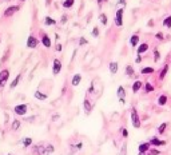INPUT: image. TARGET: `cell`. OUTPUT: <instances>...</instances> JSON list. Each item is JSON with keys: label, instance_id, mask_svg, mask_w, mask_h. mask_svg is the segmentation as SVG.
I'll use <instances>...</instances> for the list:
<instances>
[{"label": "cell", "instance_id": "40", "mask_svg": "<svg viewBox=\"0 0 171 155\" xmlns=\"http://www.w3.org/2000/svg\"><path fill=\"white\" fill-rule=\"evenodd\" d=\"M155 36H156V39H163V34H162V32H158Z\"/></svg>", "mask_w": 171, "mask_h": 155}, {"label": "cell", "instance_id": "47", "mask_svg": "<svg viewBox=\"0 0 171 155\" xmlns=\"http://www.w3.org/2000/svg\"><path fill=\"white\" fill-rule=\"evenodd\" d=\"M99 3H103V2H107V0H98Z\"/></svg>", "mask_w": 171, "mask_h": 155}, {"label": "cell", "instance_id": "34", "mask_svg": "<svg viewBox=\"0 0 171 155\" xmlns=\"http://www.w3.org/2000/svg\"><path fill=\"white\" fill-rule=\"evenodd\" d=\"M92 36H94V38L99 36V28H98V27H94V28H92Z\"/></svg>", "mask_w": 171, "mask_h": 155}, {"label": "cell", "instance_id": "33", "mask_svg": "<svg viewBox=\"0 0 171 155\" xmlns=\"http://www.w3.org/2000/svg\"><path fill=\"white\" fill-rule=\"evenodd\" d=\"M126 74H127V75H130V76H131V75H134V68L131 67V65H127V67H126Z\"/></svg>", "mask_w": 171, "mask_h": 155}, {"label": "cell", "instance_id": "5", "mask_svg": "<svg viewBox=\"0 0 171 155\" xmlns=\"http://www.w3.org/2000/svg\"><path fill=\"white\" fill-rule=\"evenodd\" d=\"M62 70V62L59 59H54V64H52V74L58 75Z\"/></svg>", "mask_w": 171, "mask_h": 155}, {"label": "cell", "instance_id": "49", "mask_svg": "<svg viewBox=\"0 0 171 155\" xmlns=\"http://www.w3.org/2000/svg\"><path fill=\"white\" fill-rule=\"evenodd\" d=\"M147 155H151V154H147Z\"/></svg>", "mask_w": 171, "mask_h": 155}, {"label": "cell", "instance_id": "38", "mask_svg": "<svg viewBox=\"0 0 171 155\" xmlns=\"http://www.w3.org/2000/svg\"><path fill=\"white\" fill-rule=\"evenodd\" d=\"M120 131H122V134H123L124 138H127V136H128V131H127L126 128H120Z\"/></svg>", "mask_w": 171, "mask_h": 155}, {"label": "cell", "instance_id": "8", "mask_svg": "<svg viewBox=\"0 0 171 155\" xmlns=\"http://www.w3.org/2000/svg\"><path fill=\"white\" fill-rule=\"evenodd\" d=\"M116 94H118V98H119L120 103H124V98H126V91H124L123 86H119V87H118V91H116Z\"/></svg>", "mask_w": 171, "mask_h": 155}, {"label": "cell", "instance_id": "11", "mask_svg": "<svg viewBox=\"0 0 171 155\" xmlns=\"http://www.w3.org/2000/svg\"><path fill=\"white\" fill-rule=\"evenodd\" d=\"M19 11V7L17 5H12V7H8L5 11H4V15L5 16H11V15H14V14H16Z\"/></svg>", "mask_w": 171, "mask_h": 155}, {"label": "cell", "instance_id": "7", "mask_svg": "<svg viewBox=\"0 0 171 155\" xmlns=\"http://www.w3.org/2000/svg\"><path fill=\"white\" fill-rule=\"evenodd\" d=\"M38 39L33 36V35H30L28 36V39H27V47L28 48H36L38 47Z\"/></svg>", "mask_w": 171, "mask_h": 155}, {"label": "cell", "instance_id": "42", "mask_svg": "<svg viewBox=\"0 0 171 155\" xmlns=\"http://www.w3.org/2000/svg\"><path fill=\"white\" fill-rule=\"evenodd\" d=\"M124 152H126V145H123V148H122V155H124Z\"/></svg>", "mask_w": 171, "mask_h": 155}, {"label": "cell", "instance_id": "39", "mask_svg": "<svg viewBox=\"0 0 171 155\" xmlns=\"http://www.w3.org/2000/svg\"><path fill=\"white\" fill-rule=\"evenodd\" d=\"M88 92H90V94H92V92H94V82H92V83H91V84H90V88H88Z\"/></svg>", "mask_w": 171, "mask_h": 155}, {"label": "cell", "instance_id": "43", "mask_svg": "<svg viewBox=\"0 0 171 155\" xmlns=\"http://www.w3.org/2000/svg\"><path fill=\"white\" fill-rule=\"evenodd\" d=\"M119 4H122V5H126V0H119Z\"/></svg>", "mask_w": 171, "mask_h": 155}, {"label": "cell", "instance_id": "19", "mask_svg": "<svg viewBox=\"0 0 171 155\" xmlns=\"http://www.w3.org/2000/svg\"><path fill=\"white\" fill-rule=\"evenodd\" d=\"M147 50H149V44H147V43H142L140 46L138 47V55H140V53L146 52Z\"/></svg>", "mask_w": 171, "mask_h": 155}, {"label": "cell", "instance_id": "13", "mask_svg": "<svg viewBox=\"0 0 171 155\" xmlns=\"http://www.w3.org/2000/svg\"><path fill=\"white\" fill-rule=\"evenodd\" d=\"M80 80H82V75H80V74H75V75L72 76L71 84H72L74 87H76V86H79V83H80Z\"/></svg>", "mask_w": 171, "mask_h": 155}, {"label": "cell", "instance_id": "25", "mask_svg": "<svg viewBox=\"0 0 171 155\" xmlns=\"http://www.w3.org/2000/svg\"><path fill=\"white\" fill-rule=\"evenodd\" d=\"M163 26H164L166 28H170V27H171V15L167 16V17L163 20Z\"/></svg>", "mask_w": 171, "mask_h": 155}, {"label": "cell", "instance_id": "37", "mask_svg": "<svg viewBox=\"0 0 171 155\" xmlns=\"http://www.w3.org/2000/svg\"><path fill=\"white\" fill-rule=\"evenodd\" d=\"M154 60H155V62L159 60V51H158V50H154Z\"/></svg>", "mask_w": 171, "mask_h": 155}, {"label": "cell", "instance_id": "12", "mask_svg": "<svg viewBox=\"0 0 171 155\" xmlns=\"http://www.w3.org/2000/svg\"><path fill=\"white\" fill-rule=\"evenodd\" d=\"M42 43H43V46H44L45 48H50V47H51V44H52L50 36H48V35H45V34L42 35Z\"/></svg>", "mask_w": 171, "mask_h": 155}, {"label": "cell", "instance_id": "16", "mask_svg": "<svg viewBox=\"0 0 171 155\" xmlns=\"http://www.w3.org/2000/svg\"><path fill=\"white\" fill-rule=\"evenodd\" d=\"M138 43H139V35H132V36L130 38L131 47H136V46H138Z\"/></svg>", "mask_w": 171, "mask_h": 155}, {"label": "cell", "instance_id": "24", "mask_svg": "<svg viewBox=\"0 0 171 155\" xmlns=\"http://www.w3.org/2000/svg\"><path fill=\"white\" fill-rule=\"evenodd\" d=\"M20 78H21V75L19 74V75H17L16 78H15V79H14V82L11 83V88H15V87H16V86L19 84V82H20Z\"/></svg>", "mask_w": 171, "mask_h": 155}, {"label": "cell", "instance_id": "14", "mask_svg": "<svg viewBox=\"0 0 171 155\" xmlns=\"http://www.w3.org/2000/svg\"><path fill=\"white\" fill-rule=\"evenodd\" d=\"M108 68H110V72H111V74H116L118 70H119V64H118L116 62H111Z\"/></svg>", "mask_w": 171, "mask_h": 155}, {"label": "cell", "instance_id": "28", "mask_svg": "<svg viewBox=\"0 0 171 155\" xmlns=\"http://www.w3.org/2000/svg\"><path fill=\"white\" fill-rule=\"evenodd\" d=\"M144 91H146V92H152V91H154V86L150 84V83H146V86H144Z\"/></svg>", "mask_w": 171, "mask_h": 155}, {"label": "cell", "instance_id": "50", "mask_svg": "<svg viewBox=\"0 0 171 155\" xmlns=\"http://www.w3.org/2000/svg\"><path fill=\"white\" fill-rule=\"evenodd\" d=\"M8 155H11V154H8Z\"/></svg>", "mask_w": 171, "mask_h": 155}, {"label": "cell", "instance_id": "45", "mask_svg": "<svg viewBox=\"0 0 171 155\" xmlns=\"http://www.w3.org/2000/svg\"><path fill=\"white\" fill-rule=\"evenodd\" d=\"M56 50H58V51H62V46H60V44H58V46H56Z\"/></svg>", "mask_w": 171, "mask_h": 155}, {"label": "cell", "instance_id": "20", "mask_svg": "<svg viewBox=\"0 0 171 155\" xmlns=\"http://www.w3.org/2000/svg\"><path fill=\"white\" fill-rule=\"evenodd\" d=\"M158 103L161 104V106H164V104L167 103V96H166V95H159V98H158Z\"/></svg>", "mask_w": 171, "mask_h": 155}, {"label": "cell", "instance_id": "6", "mask_svg": "<svg viewBox=\"0 0 171 155\" xmlns=\"http://www.w3.org/2000/svg\"><path fill=\"white\" fill-rule=\"evenodd\" d=\"M27 110H28L27 104H19V106H16V107L14 108V111H15V114H17V115H26V114H27Z\"/></svg>", "mask_w": 171, "mask_h": 155}, {"label": "cell", "instance_id": "1", "mask_svg": "<svg viewBox=\"0 0 171 155\" xmlns=\"http://www.w3.org/2000/svg\"><path fill=\"white\" fill-rule=\"evenodd\" d=\"M131 123L135 128H139L140 127V119H139V115H138V111L136 108L132 107L131 108Z\"/></svg>", "mask_w": 171, "mask_h": 155}, {"label": "cell", "instance_id": "18", "mask_svg": "<svg viewBox=\"0 0 171 155\" xmlns=\"http://www.w3.org/2000/svg\"><path fill=\"white\" fill-rule=\"evenodd\" d=\"M35 152L38 155H47V151H45V147L43 145H39L38 147H35Z\"/></svg>", "mask_w": 171, "mask_h": 155}, {"label": "cell", "instance_id": "22", "mask_svg": "<svg viewBox=\"0 0 171 155\" xmlns=\"http://www.w3.org/2000/svg\"><path fill=\"white\" fill-rule=\"evenodd\" d=\"M44 23H45V26H54V24H56V21H55L52 17L47 16V17L44 19Z\"/></svg>", "mask_w": 171, "mask_h": 155}, {"label": "cell", "instance_id": "27", "mask_svg": "<svg viewBox=\"0 0 171 155\" xmlns=\"http://www.w3.org/2000/svg\"><path fill=\"white\" fill-rule=\"evenodd\" d=\"M166 127H167V123H162L161 126L158 127V132H159V134H164V131H166Z\"/></svg>", "mask_w": 171, "mask_h": 155}, {"label": "cell", "instance_id": "30", "mask_svg": "<svg viewBox=\"0 0 171 155\" xmlns=\"http://www.w3.org/2000/svg\"><path fill=\"white\" fill-rule=\"evenodd\" d=\"M23 145H24V147H28L32 145V139L31 138H24L23 139Z\"/></svg>", "mask_w": 171, "mask_h": 155}, {"label": "cell", "instance_id": "46", "mask_svg": "<svg viewBox=\"0 0 171 155\" xmlns=\"http://www.w3.org/2000/svg\"><path fill=\"white\" fill-rule=\"evenodd\" d=\"M82 146H83L82 143H78V145H76V147H78V148H82Z\"/></svg>", "mask_w": 171, "mask_h": 155}, {"label": "cell", "instance_id": "10", "mask_svg": "<svg viewBox=\"0 0 171 155\" xmlns=\"http://www.w3.org/2000/svg\"><path fill=\"white\" fill-rule=\"evenodd\" d=\"M150 145L151 146H164L166 145V140H161L159 138H151L150 139Z\"/></svg>", "mask_w": 171, "mask_h": 155}, {"label": "cell", "instance_id": "35", "mask_svg": "<svg viewBox=\"0 0 171 155\" xmlns=\"http://www.w3.org/2000/svg\"><path fill=\"white\" fill-rule=\"evenodd\" d=\"M84 44H87V39L82 36L80 39H79V46H84Z\"/></svg>", "mask_w": 171, "mask_h": 155}, {"label": "cell", "instance_id": "15", "mask_svg": "<svg viewBox=\"0 0 171 155\" xmlns=\"http://www.w3.org/2000/svg\"><path fill=\"white\" fill-rule=\"evenodd\" d=\"M142 87H143L142 82H140V80H136V82L132 84V92H134V94H136V92H138Z\"/></svg>", "mask_w": 171, "mask_h": 155}, {"label": "cell", "instance_id": "41", "mask_svg": "<svg viewBox=\"0 0 171 155\" xmlns=\"http://www.w3.org/2000/svg\"><path fill=\"white\" fill-rule=\"evenodd\" d=\"M140 62H142V56H139V55H138V58L135 59V63H140Z\"/></svg>", "mask_w": 171, "mask_h": 155}, {"label": "cell", "instance_id": "9", "mask_svg": "<svg viewBox=\"0 0 171 155\" xmlns=\"http://www.w3.org/2000/svg\"><path fill=\"white\" fill-rule=\"evenodd\" d=\"M83 107H84V112H86V115L91 114V111H92V104L90 103L88 99H84V100H83Z\"/></svg>", "mask_w": 171, "mask_h": 155}, {"label": "cell", "instance_id": "44", "mask_svg": "<svg viewBox=\"0 0 171 155\" xmlns=\"http://www.w3.org/2000/svg\"><path fill=\"white\" fill-rule=\"evenodd\" d=\"M66 21H67V17H66V16H63V17H62V23L64 24V23H66Z\"/></svg>", "mask_w": 171, "mask_h": 155}, {"label": "cell", "instance_id": "36", "mask_svg": "<svg viewBox=\"0 0 171 155\" xmlns=\"http://www.w3.org/2000/svg\"><path fill=\"white\" fill-rule=\"evenodd\" d=\"M149 152L151 154V155H159V154H161V151H159V150H156V148H154V150H149Z\"/></svg>", "mask_w": 171, "mask_h": 155}, {"label": "cell", "instance_id": "21", "mask_svg": "<svg viewBox=\"0 0 171 155\" xmlns=\"http://www.w3.org/2000/svg\"><path fill=\"white\" fill-rule=\"evenodd\" d=\"M35 98L39 99V100H45V99H47V95L43 94V92H40V91H36V92H35Z\"/></svg>", "mask_w": 171, "mask_h": 155}, {"label": "cell", "instance_id": "4", "mask_svg": "<svg viewBox=\"0 0 171 155\" xmlns=\"http://www.w3.org/2000/svg\"><path fill=\"white\" fill-rule=\"evenodd\" d=\"M150 147H151V145H150V142H146V143H142V145H139V147H138V155H144L146 152H149V150H150Z\"/></svg>", "mask_w": 171, "mask_h": 155}, {"label": "cell", "instance_id": "31", "mask_svg": "<svg viewBox=\"0 0 171 155\" xmlns=\"http://www.w3.org/2000/svg\"><path fill=\"white\" fill-rule=\"evenodd\" d=\"M19 127H20V120H17V119H16V120H14V123H12V130H14V131H16Z\"/></svg>", "mask_w": 171, "mask_h": 155}, {"label": "cell", "instance_id": "29", "mask_svg": "<svg viewBox=\"0 0 171 155\" xmlns=\"http://www.w3.org/2000/svg\"><path fill=\"white\" fill-rule=\"evenodd\" d=\"M99 20L102 21V24L107 26V16H106V14H100V16H99Z\"/></svg>", "mask_w": 171, "mask_h": 155}, {"label": "cell", "instance_id": "2", "mask_svg": "<svg viewBox=\"0 0 171 155\" xmlns=\"http://www.w3.org/2000/svg\"><path fill=\"white\" fill-rule=\"evenodd\" d=\"M123 12H124V9L123 8H119L116 11V15H115V24L118 27H122L123 26Z\"/></svg>", "mask_w": 171, "mask_h": 155}, {"label": "cell", "instance_id": "48", "mask_svg": "<svg viewBox=\"0 0 171 155\" xmlns=\"http://www.w3.org/2000/svg\"><path fill=\"white\" fill-rule=\"evenodd\" d=\"M20 2H24V0H20Z\"/></svg>", "mask_w": 171, "mask_h": 155}, {"label": "cell", "instance_id": "32", "mask_svg": "<svg viewBox=\"0 0 171 155\" xmlns=\"http://www.w3.org/2000/svg\"><path fill=\"white\" fill-rule=\"evenodd\" d=\"M54 150H55V148H54L52 145H47V146H45V151H47V155H48V154H52Z\"/></svg>", "mask_w": 171, "mask_h": 155}, {"label": "cell", "instance_id": "17", "mask_svg": "<svg viewBox=\"0 0 171 155\" xmlns=\"http://www.w3.org/2000/svg\"><path fill=\"white\" fill-rule=\"evenodd\" d=\"M168 67H170V65H168V64H166L164 67L162 68V71L159 72V79H161V80H163L164 78H166V75H167V72H168Z\"/></svg>", "mask_w": 171, "mask_h": 155}, {"label": "cell", "instance_id": "23", "mask_svg": "<svg viewBox=\"0 0 171 155\" xmlns=\"http://www.w3.org/2000/svg\"><path fill=\"white\" fill-rule=\"evenodd\" d=\"M75 3V0H64V3H63V7L64 8H71Z\"/></svg>", "mask_w": 171, "mask_h": 155}, {"label": "cell", "instance_id": "26", "mask_svg": "<svg viewBox=\"0 0 171 155\" xmlns=\"http://www.w3.org/2000/svg\"><path fill=\"white\" fill-rule=\"evenodd\" d=\"M143 75H147V74H152L154 72V68L152 67H144V68H142V71H140Z\"/></svg>", "mask_w": 171, "mask_h": 155}, {"label": "cell", "instance_id": "3", "mask_svg": "<svg viewBox=\"0 0 171 155\" xmlns=\"http://www.w3.org/2000/svg\"><path fill=\"white\" fill-rule=\"evenodd\" d=\"M9 78V71L8 70H3L2 72H0V87H4L7 80Z\"/></svg>", "mask_w": 171, "mask_h": 155}]
</instances>
